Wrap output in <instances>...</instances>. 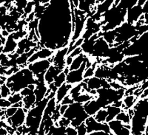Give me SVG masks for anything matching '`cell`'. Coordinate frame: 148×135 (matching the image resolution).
Instances as JSON below:
<instances>
[{"label":"cell","instance_id":"1","mask_svg":"<svg viewBox=\"0 0 148 135\" xmlns=\"http://www.w3.org/2000/svg\"><path fill=\"white\" fill-rule=\"evenodd\" d=\"M36 78L27 67L21 68L13 75L8 77L6 84L12 92H19L22 89L31 84H36Z\"/></svg>","mask_w":148,"mask_h":135},{"label":"cell","instance_id":"2","mask_svg":"<svg viewBox=\"0 0 148 135\" xmlns=\"http://www.w3.org/2000/svg\"><path fill=\"white\" fill-rule=\"evenodd\" d=\"M126 10L120 8L118 5H113L102 15L101 24V31L115 30L126 21Z\"/></svg>","mask_w":148,"mask_h":135},{"label":"cell","instance_id":"3","mask_svg":"<svg viewBox=\"0 0 148 135\" xmlns=\"http://www.w3.org/2000/svg\"><path fill=\"white\" fill-rule=\"evenodd\" d=\"M126 89L121 88L120 89H115L112 87L109 88H101L96 90V95L95 97L97 99L101 108H105L110 104H113L117 100H122L125 97Z\"/></svg>","mask_w":148,"mask_h":135},{"label":"cell","instance_id":"4","mask_svg":"<svg viewBox=\"0 0 148 135\" xmlns=\"http://www.w3.org/2000/svg\"><path fill=\"white\" fill-rule=\"evenodd\" d=\"M116 30L117 35L114 45L120 44L125 42H130L132 38L138 36L136 25L134 24L129 23L126 21L123 22L119 27H117Z\"/></svg>","mask_w":148,"mask_h":135},{"label":"cell","instance_id":"5","mask_svg":"<svg viewBox=\"0 0 148 135\" xmlns=\"http://www.w3.org/2000/svg\"><path fill=\"white\" fill-rule=\"evenodd\" d=\"M89 59L90 57L88 60L83 63L80 68L77 69V70H70L68 73L67 74V78H66V82L67 83H70L72 86H74L78 83H82L84 80V71L88 67L87 62Z\"/></svg>","mask_w":148,"mask_h":135},{"label":"cell","instance_id":"6","mask_svg":"<svg viewBox=\"0 0 148 135\" xmlns=\"http://www.w3.org/2000/svg\"><path fill=\"white\" fill-rule=\"evenodd\" d=\"M27 109L24 107H19L17 109L16 112L12 117L7 118L5 122L10 126L16 129L18 127L22 126L25 123L26 117H27Z\"/></svg>","mask_w":148,"mask_h":135},{"label":"cell","instance_id":"7","mask_svg":"<svg viewBox=\"0 0 148 135\" xmlns=\"http://www.w3.org/2000/svg\"><path fill=\"white\" fill-rule=\"evenodd\" d=\"M111 45H110L104 38L100 35L94 44L93 51L90 57H93L96 59H99L101 60L105 59L108 50L110 48Z\"/></svg>","mask_w":148,"mask_h":135},{"label":"cell","instance_id":"8","mask_svg":"<svg viewBox=\"0 0 148 135\" xmlns=\"http://www.w3.org/2000/svg\"><path fill=\"white\" fill-rule=\"evenodd\" d=\"M52 65V58L47 59H42L29 63L27 67L34 73L35 76L45 74L48 68Z\"/></svg>","mask_w":148,"mask_h":135},{"label":"cell","instance_id":"9","mask_svg":"<svg viewBox=\"0 0 148 135\" xmlns=\"http://www.w3.org/2000/svg\"><path fill=\"white\" fill-rule=\"evenodd\" d=\"M112 134L115 135H130L131 134L130 124H125L117 119H113L108 122Z\"/></svg>","mask_w":148,"mask_h":135},{"label":"cell","instance_id":"10","mask_svg":"<svg viewBox=\"0 0 148 135\" xmlns=\"http://www.w3.org/2000/svg\"><path fill=\"white\" fill-rule=\"evenodd\" d=\"M85 124L88 128V135L96 131H104L109 135L112 134L108 123H100L94 118L93 116H89L85 120Z\"/></svg>","mask_w":148,"mask_h":135},{"label":"cell","instance_id":"11","mask_svg":"<svg viewBox=\"0 0 148 135\" xmlns=\"http://www.w3.org/2000/svg\"><path fill=\"white\" fill-rule=\"evenodd\" d=\"M130 124L131 128V134H144L147 125V119L133 115Z\"/></svg>","mask_w":148,"mask_h":135},{"label":"cell","instance_id":"12","mask_svg":"<svg viewBox=\"0 0 148 135\" xmlns=\"http://www.w3.org/2000/svg\"><path fill=\"white\" fill-rule=\"evenodd\" d=\"M68 53H69L68 46L55 50V52L52 57V63L62 70H64V69L67 67L65 60Z\"/></svg>","mask_w":148,"mask_h":135},{"label":"cell","instance_id":"13","mask_svg":"<svg viewBox=\"0 0 148 135\" xmlns=\"http://www.w3.org/2000/svg\"><path fill=\"white\" fill-rule=\"evenodd\" d=\"M144 11L142 6L138 4L127 10L126 22L131 24H136L139 20H144Z\"/></svg>","mask_w":148,"mask_h":135},{"label":"cell","instance_id":"14","mask_svg":"<svg viewBox=\"0 0 148 135\" xmlns=\"http://www.w3.org/2000/svg\"><path fill=\"white\" fill-rule=\"evenodd\" d=\"M84 112H85L84 108V104H80L79 102L74 101L73 102L72 104L68 105L67 110H66V112H64L62 116L71 121V120L76 118L77 116L81 115Z\"/></svg>","mask_w":148,"mask_h":135},{"label":"cell","instance_id":"15","mask_svg":"<svg viewBox=\"0 0 148 135\" xmlns=\"http://www.w3.org/2000/svg\"><path fill=\"white\" fill-rule=\"evenodd\" d=\"M55 50H52L48 47H39L36 49L35 52L30 55L28 59V63H32L38 60H42V59H47L52 58L53 55Z\"/></svg>","mask_w":148,"mask_h":135},{"label":"cell","instance_id":"16","mask_svg":"<svg viewBox=\"0 0 148 135\" xmlns=\"http://www.w3.org/2000/svg\"><path fill=\"white\" fill-rule=\"evenodd\" d=\"M133 115L148 119V97H140L133 107Z\"/></svg>","mask_w":148,"mask_h":135},{"label":"cell","instance_id":"17","mask_svg":"<svg viewBox=\"0 0 148 135\" xmlns=\"http://www.w3.org/2000/svg\"><path fill=\"white\" fill-rule=\"evenodd\" d=\"M38 44L39 43L31 40L27 35V36L22 38L18 42V47H17L16 52H17L18 55H21L24 52H29L32 49L38 47V46H39Z\"/></svg>","mask_w":148,"mask_h":135},{"label":"cell","instance_id":"18","mask_svg":"<svg viewBox=\"0 0 148 135\" xmlns=\"http://www.w3.org/2000/svg\"><path fill=\"white\" fill-rule=\"evenodd\" d=\"M97 0H79L77 8L90 16L96 12Z\"/></svg>","mask_w":148,"mask_h":135},{"label":"cell","instance_id":"19","mask_svg":"<svg viewBox=\"0 0 148 135\" xmlns=\"http://www.w3.org/2000/svg\"><path fill=\"white\" fill-rule=\"evenodd\" d=\"M100 35H101V34H100L99 32V33H97L92 35L90 38L84 39L83 43L80 46L83 53H84L85 55H87L89 57L91 56V55L92 53V51H93V48H94V44L96 43V41L97 40V38Z\"/></svg>","mask_w":148,"mask_h":135},{"label":"cell","instance_id":"20","mask_svg":"<svg viewBox=\"0 0 148 135\" xmlns=\"http://www.w3.org/2000/svg\"><path fill=\"white\" fill-rule=\"evenodd\" d=\"M49 93L48 85L45 80H39L36 83V87L34 89V94L36 97L37 102L43 100L47 96Z\"/></svg>","mask_w":148,"mask_h":135},{"label":"cell","instance_id":"21","mask_svg":"<svg viewBox=\"0 0 148 135\" xmlns=\"http://www.w3.org/2000/svg\"><path fill=\"white\" fill-rule=\"evenodd\" d=\"M84 111L88 114V116H94L99 110L101 108V105L99 104V101L96 97H93L84 104Z\"/></svg>","mask_w":148,"mask_h":135},{"label":"cell","instance_id":"22","mask_svg":"<svg viewBox=\"0 0 148 135\" xmlns=\"http://www.w3.org/2000/svg\"><path fill=\"white\" fill-rule=\"evenodd\" d=\"M17 47H18V42L14 39L12 33H10L6 38V42L3 46L2 52L5 54L14 53L16 51Z\"/></svg>","mask_w":148,"mask_h":135},{"label":"cell","instance_id":"23","mask_svg":"<svg viewBox=\"0 0 148 135\" xmlns=\"http://www.w3.org/2000/svg\"><path fill=\"white\" fill-rule=\"evenodd\" d=\"M72 87L73 86L71 85V84L67 83V82H66V83L62 84L61 87H59V88H57V89H56L55 93V98L58 104H60L61 101H62L67 95H69L70 91H71Z\"/></svg>","mask_w":148,"mask_h":135},{"label":"cell","instance_id":"24","mask_svg":"<svg viewBox=\"0 0 148 135\" xmlns=\"http://www.w3.org/2000/svg\"><path fill=\"white\" fill-rule=\"evenodd\" d=\"M62 71V70L61 69H59V67L53 65L52 63V65L49 67L48 70L46 71L44 75V79L45 83H47V85H50L51 83H52L54 81L56 77Z\"/></svg>","mask_w":148,"mask_h":135},{"label":"cell","instance_id":"25","mask_svg":"<svg viewBox=\"0 0 148 135\" xmlns=\"http://www.w3.org/2000/svg\"><path fill=\"white\" fill-rule=\"evenodd\" d=\"M138 100V97L136 96L134 94H129V95H125V97L122 98L123 106L122 109L127 110L129 108H132L136 103Z\"/></svg>","mask_w":148,"mask_h":135},{"label":"cell","instance_id":"26","mask_svg":"<svg viewBox=\"0 0 148 135\" xmlns=\"http://www.w3.org/2000/svg\"><path fill=\"white\" fill-rule=\"evenodd\" d=\"M100 34L101 36L104 38V40L106 41L110 45L113 46L116 43V35H117V33H116V29L115 30H104V31H100Z\"/></svg>","mask_w":148,"mask_h":135},{"label":"cell","instance_id":"27","mask_svg":"<svg viewBox=\"0 0 148 135\" xmlns=\"http://www.w3.org/2000/svg\"><path fill=\"white\" fill-rule=\"evenodd\" d=\"M88 59H89V56H88L87 55L83 53V52L80 54V55L76 56L75 58H73L72 63H71V66L69 67L70 70H77V69L80 68L81 66L83 64V63L85 62Z\"/></svg>","mask_w":148,"mask_h":135},{"label":"cell","instance_id":"28","mask_svg":"<svg viewBox=\"0 0 148 135\" xmlns=\"http://www.w3.org/2000/svg\"><path fill=\"white\" fill-rule=\"evenodd\" d=\"M57 102L56 100L55 97H51V98L49 99L48 102H47V106L45 107V109L44 115H43V117L42 118H45V117H51L53 113V112L55 111L56 108L57 106Z\"/></svg>","mask_w":148,"mask_h":135},{"label":"cell","instance_id":"29","mask_svg":"<svg viewBox=\"0 0 148 135\" xmlns=\"http://www.w3.org/2000/svg\"><path fill=\"white\" fill-rule=\"evenodd\" d=\"M105 108H106L107 112H108V118H107L106 120L107 123L116 118V116L119 115V113L122 110V108H120V107L116 106L113 104H110V105L107 106Z\"/></svg>","mask_w":148,"mask_h":135},{"label":"cell","instance_id":"30","mask_svg":"<svg viewBox=\"0 0 148 135\" xmlns=\"http://www.w3.org/2000/svg\"><path fill=\"white\" fill-rule=\"evenodd\" d=\"M22 102H23L24 108H25L27 110L30 109V108L36 105L37 102L35 94L32 93L27 95V96L24 97L23 99H22Z\"/></svg>","mask_w":148,"mask_h":135},{"label":"cell","instance_id":"31","mask_svg":"<svg viewBox=\"0 0 148 135\" xmlns=\"http://www.w3.org/2000/svg\"><path fill=\"white\" fill-rule=\"evenodd\" d=\"M83 92H84V89H83V83L82 82V83H78V84L73 86L71 91H70L69 95H71V97H72L73 100L74 101V100H75V99Z\"/></svg>","mask_w":148,"mask_h":135},{"label":"cell","instance_id":"32","mask_svg":"<svg viewBox=\"0 0 148 135\" xmlns=\"http://www.w3.org/2000/svg\"><path fill=\"white\" fill-rule=\"evenodd\" d=\"M94 97H95L94 95L90 94V92H82V93L80 94V95H79V96L75 99V100H74V101L79 102V103H80V104H86L87 102L89 101V100H90L91 99L93 98Z\"/></svg>","mask_w":148,"mask_h":135},{"label":"cell","instance_id":"33","mask_svg":"<svg viewBox=\"0 0 148 135\" xmlns=\"http://www.w3.org/2000/svg\"><path fill=\"white\" fill-rule=\"evenodd\" d=\"M53 134V135H63L66 134V127L61 126L54 124L47 132V135Z\"/></svg>","mask_w":148,"mask_h":135},{"label":"cell","instance_id":"34","mask_svg":"<svg viewBox=\"0 0 148 135\" xmlns=\"http://www.w3.org/2000/svg\"><path fill=\"white\" fill-rule=\"evenodd\" d=\"M66 78H67V73L62 70L57 76L56 77L55 80L53 82V84L55 86L56 88H59V87L66 83Z\"/></svg>","mask_w":148,"mask_h":135},{"label":"cell","instance_id":"35","mask_svg":"<svg viewBox=\"0 0 148 135\" xmlns=\"http://www.w3.org/2000/svg\"><path fill=\"white\" fill-rule=\"evenodd\" d=\"M116 119L120 120L125 124H130V120H131V117L128 113L127 110L122 109L121 112L119 113V115L116 116Z\"/></svg>","mask_w":148,"mask_h":135},{"label":"cell","instance_id":"36","mask_svg":"<svg viewBox=\"0 0 148 135\" xmlns=\"http://www.w3.org/2000/svg\"><path fill=\"white\" fill-rule=\"evenodd\" d=\"M138 0H120L118 6L123 10H127L138 4Z\"/></svg>","mask_w":148,"mask_h":135},{"label":"cell","instance_id":"37","mask_svg":"<svg viewBox=\"0 0 148 135\" xmlns=\"http://www.w3.org/2000/svg\"><path fill=\"white\" fill-rule=\"evenodd\" d=\"M89 117L88 115L86 113V112H84L83 113H82L81 115H79V116L76 117L75 119H73V120L71 121V125H73L74 127H77L78 125H79L80 124L84 123L86 120V119Z\"/></svg>","mask_w":148,"mask_h":135},{"label":"cell","instance_id":"38","mask_svg":"<svg viewBox=\"0 0 148 135\" xmlns=\"http://www.w3.org/2000/svg\"><path fill=\"white\" fill-rule=\"evenodd\" d=\"M94 118L96 119L97 121L100 122V123H107L106 120L108 118V112L105 108H101L100 110L97 112V113L93 116Z\"/></svg>","mask_w":148,"mask_h":135},{"label":"cell","instance_id":"39","mask_svg":"<svg viewBox=\"0 0 148 135\" xmlns=\"http://www.w3.org/2000/svg\"><path fill=\"white\" fill-rule=\"evenodd\" d=\"M34 8H35V2H34L33 0H29L27 5H26V7L24 9L23 16H22V18H25V17L27 16V15L34 13Z\"/></svg>","mask_w":148,"mask_h":135},{"label":"cell","instance_id":"40","mask_svg":"<svg viewBox=\"0 0 148 135\" xmlns=\"http://www.w3.org/2000/svg\"><path fill=\"white\" fill-rule=\"evenodd\" d=\"M22 99H23V97L22 96L20 92H12L11 95L8 97V100L10 101L11 105H14V104L22 101Z\"/></svg>","mask_w":148,"mask_h":135},{"label":"cell","instance_id":"41","mask_svg":"<svg viewBox=\"0 0 148 135\" xmlns=\"http://www.w3.org/2000/svg\"><path fill=\"white\" fill-rule=\"evenodd\" d=\"M11 33L14 39L18 42L20 39L27 36V34H28V30H27L26 29H22V30H16V31L13 32Z\"/></svg>","mask_w":148,"mask_h":135},{"label":"cell","instance_id":"42","mask_svg":"<svg viewBox=\"0 0 148 135\" xmlns=\"http://www.w3.org/2000/svg\"><path fill=\"white\" fill-rule=\"evenodd\" d=\"M12 94V91L6 83L0 86V95L2 98L8 99V97Z\"/></svg>","mask_w":148,"mask_h":135},{"label":"cell","instance_id":"43","mask_svg":"<svg viewBox=\"0 0 148 135\" xmlns=\"http://www.w3.org/2000/svg\"><path fill=\"white\" fill-rule=\"evenodd\" d=\"M96 63H92L90 67H88L86 68L85 71H84V79L94 76L95 71H96Z\"/></svg>","mask_w":148,"mask_h":135},{"label":"cell","instance_id":"44","mask_svg":"<svg viewBox=\"0 0 148 135\" xmlns=\"http://www.w3.org/2000/svg\"><path fill=\"white\" fill-rule=\"evenodd\" d=\"M17 109H18V108L13 105L8 107L7 108H5V117H6V119L12 117L16 112Z\"/></svg>","mask_w":148,"mask_h":135},{"label":"cell","instance_id":"45","mask_svg":"<svg viewBox=\"0 0 148 135\" xmlns=\"http://www.w3.org/2000/svg\"><path fill=\"white\" fill-rule=\"evenodd\" d=\"M76 128L77 129L78 135H88V128H87L85 123L80 124Z\"/></svg>","mask_w":148,"mask_h":135},{"label":"cell","instance_id":"46","mask_svg":"<svg viewBox=\"0 0 148 135\" xmlns=\"http://www.w3.org/2000/svg\"><path fill=\"white\" fill-rule=\"evenodd\" d=\"M55 124L56 125H61V126L67 127L68 126V125H71V120H69L68 119L66 118V117L62 116V117H60V119H59Z\"/></svg>","mask_w":148,"mask_h":135},{"label":"cell","instance_id":"47","mask_svg":"<svg viewBox=\"0 0 148 135\" xmlns=\"http://www.w3.org/2000/svg\"><path fill=\"white\" fill-rule=\"evenodd\" d=\"M66 134L67 135H78L77 129L76 127L70 125L66 127Z\"/></svg>","mask_w":148,"mask_h":135},{"label":"cell","instance_id":"48","mask_svg":"<svg viewBox=\"0 0 148 135\" xmlns=\"http://www.w3.org/2000/svg\"><path fill=\"white\" fill-rule=\"evenodd\" d=\"M81 53H82V50L81 47H76V48L73 49L68 55H69L70 56L73 57V58H75V57L80 55Z\"/></svg>","mask_w":148,"mask_h":135},{"label":"cell","instance_id":"49","mask_svg":"<svg viewBox=\"0 0 148 135\" xmlns=\"http://www.w3.org/2000/svg\"><path fill=\"white\" fill-rule=\"evenodd\" d=\"M73 102L74 101L73 100L72 97H71V95H67V96H66V97H64L62 101H61V103L59 104H66V105H70L71 104H72Z\"/></svg>","mask_w":148,"mask_h":135},{"label":"cell","instance_id":"50","mask_svg":"<svg viewBox=\"0 0 148 135\" xmlns=\"http://www.w3.org/2000/svg\"><path fill=\"white\" fill-rule=\"evenodd\" d=\"M67 107H68V105H66V104H59V112L61 115H64V112L67 110Z\"/></svg>","mask_w":148,"mask_h":135},{"label":"cell","instance_id":"51","mask_svg":"<svg viewBox=\"0 0 148 135\" xmlns=\"http://www.w3.org/2000/svg\"><path fill=\"white\" fill-rule=\"evenodd\" d=\"M35 3L38 4H42V5H48L49 4L51 3V2L52 0H33Z\"/></svg>","mask_w":148,"mask_h":135},{"label":"cell","instance_id":"52","mask_svg":"<svg viewBox=\"0 0 148 135\" xmlns=\"http://www.w3.org/2000/svg\"><path fill=\"white\" fill-rule=\"evenodd\" d=\"M88 135H109L104 131H96V132H91Z\"/></svg>","mask_w":148,"mask_h":135},{"label":"cell","instance_id":"53","mask_svg":"<svg viewBox=\"0 0 148 135\" xmlns=\"http://www.w3.org/2000/svg\"><path fill=\"white\" fill-rule=\"evenodd\" d=\"M73 60V58L71 56H70L69 55H67V56L66 57V60H65L66 66H67V67H70L71 63H72Z\"/></svg>","mask_w":148,"mask_h":135},{"label":"cell","instance_id":"54","mask_svg":"<svg viewBox=\"0 0 148 135\" xmlns=\"http://www.w3.org/2000/svg\"><path fill=\"white\" fill-rule=\"evenodd\" d=\"M9 134L8 130L6 127H0V135H6Z\"/></svg>","mask_w":148,"mask_h":135},{"label":"cell","instance_id":"55","mask_svg":"<svg viewBox=\"0 0 148 135\" xmlns=\"http://www.w3.org/2000/svg\"><path fill=\"white\" fill-rule=\"evenodd\" d=\"M145 134H148V125H147L146 127V129H145Z\"/></svg>","mask_w":148,"mask_h":135},{"label":"cell","instance_id":"56","mask_svg":"<svg viewBox=\"0 0 148 135\" xmlns=\"http://www.w3.org/2000/svg\"><path fill=\"white\" fill-rule=\"evenodd\" d=\"M147 125H148V119H147Z\"/></svg>","mask_w":148,"mask_h":135}]
</instances>
